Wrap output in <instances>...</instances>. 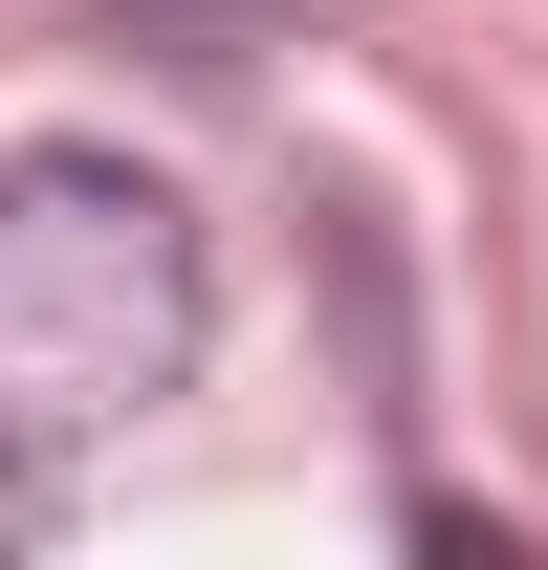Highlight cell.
Listing matches in <instances>:
<instances>
[{
  "label": "cell",
  "mask_w": 548,
  "mask_h": 570,
  "mask_svg": "<svg viewBox=\"0 0 548 570\" xmlns=\"http://www.w3.org/2000/svg\"><path fill=\"white\" fill-rule=\"evenodd\" d=\"M198 198L133 154H0V461L154 417L198 373Z\"/></svg>",
  "instance_id": "cell-1"
},
{
  "label": "cell",
  "mask_w": 548,
  "mask_h": 570,
  "mask_svg": "<svg viewBox=\"0 0 548 570\" xmlns=\"http://www.w3.org/2000/svg\"><path fill=\"white\" fill-rule=\"evenodd\" d=\"M154 45H176V67H242V22H264V0H133Z\"/></svg>",
  "instance_id": "cell-2"
}]
</instances>
